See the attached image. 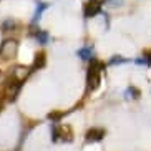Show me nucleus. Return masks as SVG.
I'll return each mask as SVG.
<instances>
[{"mask_svg":"<svg viewBox=\"0 0 151 151\" xmlns=\"http://www.w3.org/2000/svg\"><path fill=\"white\" fill-rule=\"evenodd\" d=\"M101 83V63L96 60H90L88 70H86V86L90 91H93Z\"/></svg>","mask_w":151,"mask_h":151,"instance_id":"obj_1","label":"nucleus"},{"mask_svg":"<svg viewBox=\"0 0 151 151\" xmlns=\"http://www.w3.org/2000/svg\"><path fill=\"white\" fill-rule=\"evenodd\" d=\"M17 50H18L17 40L7 38V40H4V43L0 47V55H2V58H5V60H12V58H15V55H17Z\"/></svg>","mask_w":151,"mask_h":151,"instance_id":"obj_2","label":"nucleus"},{"mask_svg":"<svg viewBox=\"0 0 151 151\" xmlns=\"http://www.w3.org/2000/svg\"><path fill=\"white\" fill-rule=\"evenodd\" d=\"M20 88H22V83H18L15 80L9 81V83L5 85V90H4V100H7V101L17 100L18 93H20Z\"/></svg>","mask_w":151,"mask_h":151,"instance_id":"obj_3","label":"nucleus"},{"mask_svg":"<svg viewBox=\"0 0 151 151\" xmlns=\"http://www.w3.org/2000/svg\"><path fill=\"white\" fill-rule=\"evenodd\" d=\"M57 133H58V141H71L73 139V131H71V126L70 124H60L57 128Z\"/></svg>","mask_w":151,"mask_h":151,"instance_id":"obj_4","label":"nucleus"},{"mask_svg":"<svg viewBox=\"0 0 151 151\" xmlns=\"http://www.w3.org/2000/svg\"><path fill=\"white\" fill-rule=\"evenodd\" d=\"M103 136H105V129L91 128V129L86 131V134H85V141L86 143H96V141H100V139H103Z\"/></svg>","mask_w":151,"mask_h":151,"instance_id":"obj_5","label":"nucleus"},{"mask_svg":"<svg viewBox=\"0 0 151 151\" xmlns=\"http://www.w3.org/2000/svg\"><path fill=\"white\" fill-rule=\"evenodd\" d=\"M30 73H32V68L23 67V65H18V67H15V70H14V78H15V81L22 83V81H25L28 76H30Z\"/></svg>","mask_w":151,"mask_h":151,"instance_id":"obj_6","label":"nucleus"},{"mask_svg":"<svg viewBox=\"0 0 151 151\" xmlns=\"http://www.w3.org/2000/svg\"><path fill=\"white\" fill-rule=\"evenodd\" d=\"M101 12V5L98 0H90L88 4L85 5V17H95Z\"/></svg>","mask_w":151,"mask_h":151,"instance_id":"obj_7","label":"nucleus"},{"mask_svg":"<svg viewBox=\"0 0 151 151\" xmlns=\"http://www.w3.org/2000/svg\"><path fill=\"white\" fill-rule=\"evenodd\" d=\"M30 32L33 33V37H35L40 43H47V42H48V33H47V32L38 30V27H37V25H33V23H32V27H30Z\"/></svg>","mask_w":151,"mask_h":151,"instance_id":"obj_8","label":"nucleus"},{"mask_svg":"<svg viewBox=\"0 0 151 151\" xmlns=\"http://www.w3.org/2000/svg\"><path fill=\"white\" fill-rule=\"evenodd\" d=\"M45 65H47V55H45V52H38L33 58V70H40Z\"/></svg>","mask_w":151,"mask_h":151,"instance_id":"obj_9","label":"nucleus"},{"mask_svg":"<svg viewBox=\"0 0 151 151\" xmlns=\"http://www.w3.org/2000/svg\"><path fill=\"white\" fill-rule=\"evenodd\" d=\"M47 7H48L47 4H43V2H38V0H37V10H35V17H33V22H38V18L42 17L43 10H47Z\"/></svg>","mask_w":151,"mask_h":151,"instance_id":"obj_10","label":"nucleus"},{"mask_svg":"<svg viewBox=\"0 0 151 151\" xmlns=\"http://www.w3.org/2000/svg\"><path fill=\"white\" fill-rule=\"evenodd\" d=\"M91 55H93V47H85V48H81L78 52V57L83 58V60H90Z\"/></svg>","mask_w":151,"mask_h":151,"instance_id":"obj_11","label":"nucleus"},{"mask_svg":"<svg viewBox=\"0 0 151 151\" xmlns=\"http://www.w3.org/2000/svg\"><path fill=\"white\" fill-rule=\"evenodd\" d=\"M139 96V91H138L134 86H129L126 91H124V98H128V100H134V98Z\"/></svg>","mask_w":151,"mask_h":151,"instance_id":"obj_12","label":"nucleus"},{"mask_svg":"<svg viewBox=\"0 0 151 151\" xmlns=\"http://www.w3.org/2000/svg\"><path fill=\"white\" fill-rule=\"evenodd\" d=\"M18 27V22L17 20H5L4 22V28L5 30H14V28Z\"/></svg>","mask_w":151,"mask_h":151,"instance_id":"obj_13","label":"nucleus"},{"mask_svg":"<svg viewBox=\"0 0 151 151\" xmlns=\"http://www.w3.org/2000/svg\"><path fill=\"white\" fill-rule=\"evenodd\" d=\"M124 62H128V60L123 58V57H120V55H115V57L110 60V65H118V63H124Z\"/></svg>","mask_w":151,"mask_h":151,"instance_id":"obj_14","label":"nucleus"},{"mask_svg":"<svg viewBox=\"0 0 151 151\" xmlns=\"http://www.w3.org/2000/svg\"><path fill=\"white\" fill-rule=\"evenodd\" d=\"M63 115H65V113H62V111H52V113L48 115V118L50 120H53V121H57V120H60Z\"/></svg>","mask_w":151,"mask_h":151,"instance_id":"obj_15","label":"nucleus"},{"mask_svg":"<svg viewBox=\"0 0 151 151\" xmlns=\"http://www.w3.org/2000/svg\"><path fill=\"white\" fill-rule=\"evenodd\" d=\"M4 103H5V100H4V96L0 95V111H2V108H4Z\"/></svg>","mask_w":151,"mask_h":151,"instance_id":"obj_16","label":"nucleus"}]
</instances>
